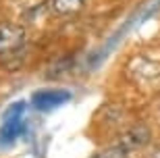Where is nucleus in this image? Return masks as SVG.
Returning a JSON list of instances; mask_svg holds the SVG:
<instances>
[{
	"instance_id": "obj_1",
	"label": "nucleus",
	"mask_w": 160,
	"mask_h": 158,
	"mask_svg": "<svg viewBox=\"0 0 160 158\" xmlns=\"http://www.w3.org/2000/svg\"><path fill=\"white\" fill-rule=\"evenodd\" d=\"M25 104L23 100L12 102L4 110V119H2V127H0V146H12L15 140L21 137L25 131Z\"/></svg>"
},
{
	"instance_id": "obj_2",
	"label": "nucleus",
	"mask_w": 160,
	"mask_h": 158,
	"mask_svg": "<svg viewBox=\"0 0 160 158\" xmlns=\"http://www.w3.org/2000/svg\"><path fill=\"white\" fill-rule=\"evenodd\" d=\"M127 75L133 83L142 88H154L160 83V63L148 56H135L127 64Z\"/></svg>"
},
{
	"instance_id": "obj_3",
	"label": "nucleus",
	"mask_w": 160,
	"mask_h": 158,
	"mask_svg": "<svg viewBox=\"0 0 160 158\" xmlns=\"http://www.w3.org/2000/svg\"><path fill=\"white\" fill-rule=\"evenodd\" d=\"M73 98V94L69 89H60V88H48V89H38L31 96V104L33 108L40 112H50L60 108L62 104H67Z\"/></svg>"
},
{
	"instance_id": "obj_4",
	"label": "nucleus",
	"mask_w": 160,
	"mask_h": 158,
	"mask_svg": "<svg viewBox=\"0 0 160 158\" xmlns=\"http://www.w3.org/2000/svg\"><path fill=\"white\" fill-rule=\"evenodd\" d=\"M23 42V29L17 25H0V52H11L17 50Z\"/></svg>"
},
{
	"instance_id": "obj_5",
	"label": "nucleus",
	"mask_w": 160,
	"mask_h": 158,
	"mask_svg": "<svg viewBox=\"0 0 160 158\" xmlns=\"http://www.w3.org/2000/svg\"><path fill=\"white\" fill-rule=\"evenodd\" d=\"M121 141L129 148L131 152H133V150H139V148H143L150 141V129L146 127V125H135V127H131L129 131L121 137Z\"/></svg>"
},
{
	"instance_id": "obj_6",
	"label": "nucleus",
	"mask_w": 160,
	"mask_h": 158,
	"mask_svg": "<svg viewBox=\"0 0 160 158\" xmlns=\"http://www.w3.org/2000/svg\"><path fill=\"white\" fill-rule=\"evenodd\" d=\"M129 148L125 146L123 141H117V144H112V146H108L106 150H100L98 154H94L92 158H127L129 156Z\"/></svg>"
},
{
	"instance_id": "obj_7",
	"label": "nucleus",
	"mask_w": 160,
	"mask_h": 158,
	"mask_svg": "<svg viewBox=\"0 0 160 158\" xmlns=\"http://www.w3.org/2000/svg\"><path fill=\"white\" fill-rule=\"evenodd\" d=\"M85 4V0H52V11L58 15H67V13H75Z\"/></svg>"
},
{
	"instance_id": "obj_8",
	"label": "nucleus",
	"mask_w": 160,
	"mask_h": 158,
	"mask_svg": "<svg viewBox=\"0 0 160 158\" xmlns=\"http://www.w3.org/2000/svg\"><path fill=\"white\" fill-rule=\"evenodd\" d=\"M148 158H160V148H156V150H152V152L148 154Z\"/></svg>"
}]
</instances>
